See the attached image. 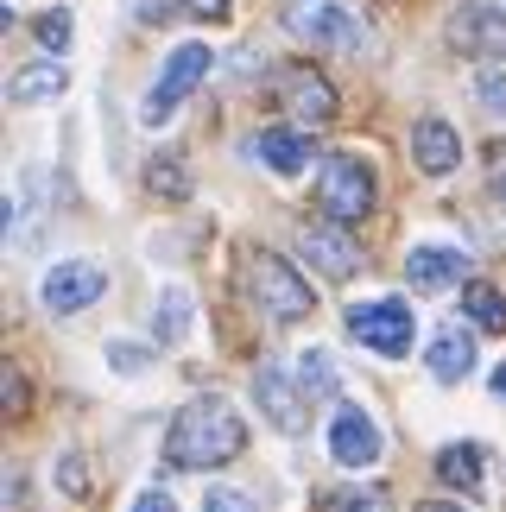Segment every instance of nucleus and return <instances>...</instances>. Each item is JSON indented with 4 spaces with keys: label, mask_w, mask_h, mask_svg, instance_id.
<instances>
[{
    "label": "nucleus",
    "mask_w": 506,
    "mask_h": 512,
    "mask_svg": "<svg viewBox=\"0 0 506 512\" xmlns=\"http://www.w3.org/2000/svg\"><path fill=\"white\" fill-rule=\"evenodd\" d=\"M247 449V424L228 399H190L165 430V462L171 468H222Z\"/></svg>",
    "instance_id": "nucleus-1"
},
{
    "label": "nucleus",
    "mask_w": 506,
    "mask_h": 512,
    "mask_svg": "<svg viewBox=\"0 0 506 512\" xmlns=\"http://www.w3.org/2000/svg\"><path fill=\"white\" fill-rule=\"evenodd\" d=\"M285 32L323 51H374V26L355 0H285Z\"/></svg>",
    "instance_id": "nucleus-2"
},
{
    "label": "nucleus",
    "mask_w": 506,
    "mask_h": 512,
    "mask_svg": "<svg viewBox=\"0 0 506 512\" xmlns=\"http://www.w3.org/2000/svg\"><path fill=\"white\" fill-rule=\"evenodd\" d=\"M247 291H253V304H260L272 323H304L310 310H317V291H310V279H304L291 260L266 253V247L247 253Z\"/></svg>",
    "instance_id": "nucleus-3"
},
{
    "label": "nucleus",
    "mask_w": 506,
    "mask_h": 512,
    "mask_svg": "<svg viewBox=\"0 0 506 512\" xmlns=\"http://www.w3.org/2000/svg\"><path fill=\"white\" fill-rule=\"evenodd\" d=\"M348 336H355L361 348L386 354V361H399V354H412V336H418L412 304H405V298H374V304H355V310H348Z\"/></svg>",
    "instance_id": "nucleus-4"
},
{
    "label": "nucleus",
    "mask_w": 506,
    "mask_h": 512,
    "mask_svg": "<svg viewBox=\"0 0 506 512\" xmlns=\"http://www.w3.org/2000/svg\"><path fill=\"white\" fill-rule=\"evenodd\" d=\"M317 209L329 222H342V228L367 222V209H374V171L361 159H329L317 171Z\"/></svg>",
    "instance_id": "nucleus-5"
},
{
    "label": "nucleus",
    "mask_w": 506,
    "mask_h": 512,
    "mask_svg": "<svg viewBox=\"0 0 506 512\" xmlns=\"http://www.w3.org/2000/svg\"><path fill=\"white\" fill-rule=\"evenodd\" d=\"M203 76H209V45H178V51L165 57V70H159V83H152V95L140 102V121H146V127H165L171 114H178V102L203 83Z\"/></svg>",
    "instance_id": "nucleus-6"
},
{
    "label": "nucleus",
    "mask_w": 506,
    "mask_h": 512,
    "mask_svg": "<svg viewBox=\"0 0 506 512\" xmlns=\"http://www.w3.org/2000/svg\"><path fill=\"white\" fill-rule=\"evenodd\" d=\"M108 291V272L95 260H64L45 272V285H38V304L51 310V317H76V310H89L95 298Z\"/></svg>",
    "instance_id": "nucleus-7"
},
{
    "label": "nucleus",
    "mask_w": 506,
    "mask_h": 512,
    "mask_svg": "<svg viewBox=\"0 0 506 512\" xmlns=\"http://www.w3.org/2000/svg\"><path fill=\"white\" fill-rule=\"evenodd\" d=\"M298 253L323 272V279H355V272H361V241L342 222H304Z\"/></svg>",
    "instance_id": "nucleus-8"
},
{
    "label": "nucleus",
    "mask_w": 506,
    "mask_h": 512,
    "mask_svg": "<svg viewBox=\"0 0 506 512\" xmlns=\"http://www.w3.org/2000/svg\"><path fill=\"white\" fill-rule=\"evenodd\" d=\"M279 102L285 114L298 127H323V121H336V89H329V76H317L310 64H291L279 76Z\"/></svg>",
    "instance_id": "nucleus-9"
},
{
    "label": "nucleus",
    "mask_w": 506,
    "mask_h": 512,
    "mask_svg": "<svg viewBox=\"0 0 506 512\" xmlns=\"http://www.w3.org/2000/svg\"><path fill=\"white\" fill-rule=\"evenodd\" d=\"M329 456L342 468H374L380 462V424L361 405H336V418H329Z\"/></svg>",
    "instance_id": "nucleus-10"
},
{
    "label": "nucleus",
    "mask_w": 506,
    "mask_h": 512,
    "mask_svg": "<svg viewBox=\"0 0 506 512\" xmlns=\"http://www.w3.org/2000/svg\"><path fill=\"white\" fill-rule=\"evenodd\" d=\"M253 399H260V411H266V418L279 424V430H304V399H310V392L291 380L285 367H272V361H266L260 373H253Z\"/></svg>",
    "instance_id": "nucleus-11"
},
{
    "label": "nucleus",
    "mask_w": 506,
    "mask_h": 512,
    "mask_svg": "<svg viewBox=\"0 0 506 512\" xmlns=\"http://www.w3.org/2000/svg\"><path fill=\"white\" fill-rule=\"evenodd\" d=\"M462 272H469V253L462 247L424 241V247L405 253V279H412V291H450V285H462Z\"/></svg>",
    "instance_id": "nucleus-12"
},
{
    "label": "nucleus",
    "mask_w": 506,
    "mask_h": 512,
    "mask_svg": "<svg viewBox=\"0 0 506 512\" xmlns=\"http://www.w3.org/2000/svg\"><path fill=\"white\" fill-rule=\"evenodd\" d=\"M412 159H418V171L450 177V171L462 165V140H456V127H450V121H418V127H412Z\"/></svg>",
    "instance_id": "nucleus-13"
},
{
    "label": "nucleus",
    "mask_w": 506,
    "mask_h": 512,
    "mask_svg": "<svg viewBox=\"0 0 506 512\" xmlns=\"http://www.w3.org/2000/svg\"><path fill=\"white\" fill-rule=\"evenodd\" d=\"M253 159H260L266 171H279V177H298L310 165V140L298 127H260L253 133Z\"/></svg>",
    "instance_id": "nucleus-14"
},
{
    "label": "nucleus",
    "mask_w": 506,
    "mask_h": 512,
    "mask_svg": "<svg viewBox=\"0 0 506 512\" xmlns=\"http://www.w3.org/2000/svg\"><path fill=\"white\" fill-rule=\"evenodd\" d=\"M424 361H431L437 380H462V373H475V336L462 323H443L431 336V354H424Z\"/></svg>",
    "instance_id": "nucleus-15"
},
{
    "label": "nucleus",
    "mask_w": 506,
    "mask_h": 512,
    "mask_svg": "<svg viewBox=\"0 0 506 512\" xmlns=\"http://www.w3.org/2000/svg\"><path fill=\"white\" fill-rule=\"evenodd\" d=\"M450 38H456V51L500 57V51H506V19H500L494 7H475V13H462L456 26H450Z\"/></svg>",
    "instance_id": "nucleus-16"
},
{
    "label": "nucleus",
    "mask_w": 506,
    "mask_h": 512,
    "mask_svg": "<svg viewBox=\"0 0 506 512\" xmlns=\"http://www.w3.org/2000/svg\"><path fill=\"white\" fill-rule=\"evenodd\" d=\"M437 481H443V487H462V494H475V487L488 481V456H481L475 443H450V449L437 456Z\"/></svg>",
    "instance_id": "nucleus-17"
},
{
    "label": "nucleus",
    "mask_w": 506,
    "mask_h": 512,
    "mask_svg": "<svg viewBox=\"0 0 506 512\" xmlns=\"http://www.w3.org/2000/svg\"><path fill=\"white\" fill-rule=\"evenodd\" d=\"M70 89V76H64V64H26V70H13V83H7V95L19 108H32V102H51V95H64Z\"/></svg>",
    "instance_id": "nucleus-18"
},
{
    "label": "nucleus",
    "mask_w": 506,
    "mask_h": 512,
    "mask_svg": "<svg viewBox=\"0 0 506 512\" xmlns=\"http://www.w3.org/2000/svg\"><path fill=\"white\" fill-rule=\"evenodd\" d=\"M190 291L184 285H165L159 291V310H152V336H159V348H171V342H184L190 336Z\"/></svg>",
    "instance_id": "nucleus-19"
},
{
    "label": "nucleus",
    "mask_w": 506,
    "mask_h": 512,
    "mask_svg": "<svg viewBox=\"0 0 506 512\" xmlns=\"http://www.w3.org/2000/svg\"><path fill=\"white\" fill-rule=\"evenodd\" d=\"M462 310H469V323L488 329V336H500V329H506V298H500L494 285H481V279L462 285Z\"/></svg>",
    "instance_id": "nucleus-20"
},
{
    "label": "nucleus",
    "mask_w": 506,
    "mask_h": 512,
    "mask_svg": "<svg viewBox=\"0 0 506 512\" xmlns=\"http://www.w3.org/2000/svg\"><path fill=\"white\" fill-rule=\"evenodd\" d=\"M298 386L310 392V399H329V392H336V361H329L323 348H304L298 354Z\"/></svg>",
    "instance_id": "nucleus-21"
},
{
    "label": "nucleus",
    "mask_w": 506,
    "mask_h": 512,
    "mask_svg": "<svg viewBox=\"0 0 506 512\" xmlns=\"http://www.w3.org/2000/svg\"><path fill=\"white\" fill-rule=\"evenodd\" d=\"M146 184L159 190V196H171V203H184V196H190V165L178 159V152H165V159H152Z\"/></svg>",
    "instance_id": "nucleus-22"
},
{
    "label": "nucleus",
    "mask_w": 506,
    "mask_h": 512,
    "mask_svg": "<svg viewBox=\"0 0 506 512\" xmlns=\"http://www.w3.org/2000/svg\"><path fill=\"white\" fill-rule=\"evenodd\" d=\"M32 32H38V45H45V51H70L76 19H70L64 7H51V13H38V19H32Z\"/></svg>",
    "instance_id": "nucleus-23"
},
{
    "label": "nucleus",
    "mask_w": 506,
    "mask_h": 512,
    "mask_svg": "<svg viewBox=\"0 0 506 512\" xmlns=\"http://www.w3.org/2000/svg\"><path fill=\"white\" fill-rule=\"evenodd\" d=\"M475 95H481V108H488L494 121H506V70H500V64L475 70Z\"/></svg>",
    "instance_id": "nucleus-24"
},
{
    "label": "nucleus",
    "mask_w": 506,
    "mask_h": 512,
    "mask_svg": "<svg viewBox=\"0 0 506 512\" xmlns=\"http://www.w3.org/2000/svg\"><path fill=\"white\" fill-rule=\"evenodd\" d=\"M317 512H386L380 494H361V487H336V494H323Z\"/></svg>",
    "instance_id": "nucleus-25"
},
{
    "label": "nucleus",
    "mask_w": 506,
    "mask_h": 512,
    "mask_svg": "<svg viewBox=\"0 0 506 512\" xmlns=\"http://www.w3.org/2000/svg\"><path fill=\"white\" fill-rule=\"evenodd\" d=\"M203 512H260L247 494H235V487H209L203 494Z\"/></svg>",
    "instance_id": "nucleus-26"
},
{
    "label": "nucleus",
    "mask_w": 506,
    "mask_h": 512,
    "mask_svg": "<svg viewBox=\"0 0 506 512\" xmlns=\"http://www.w3.org/2000/svg\"><path fill=\"white\" fill-rule=\"evenodd\" d=\"M0 399H7V411H13V418L26 411V380H19V367H7V380H0Z\"/></svg>",
    "instance_id": "nucleus-27"
},
{
    "label": "nucleus",
    "mask_w": 506,
    "mask_h": 512,
    "mask_svg": "<svg viewBox=\"0 0 506 512\" xmlns=\"http://www.w3.org/2000/svg\"><path fill=\"white\" fill-rule=\"evenodd\" d=\"M108 361L121 367V373H140L146 367V348H127V342H108Z\"/></svg>",
    "instance_id": "nucleus-28"
},
{
    "label": "nucleus",
    "mask_w": 506,
    "mask_h": 512,
    "mask_svg": "<svg viewBox=\"0 0 506 512\" xmlns=\"http://www.w3.org/2000/svg\"><path fill=\"white\" fill-rule=\"evenodd\" d=\"M184 13H197V19H209V26H222L228 19V0H178Z\"/></svg>",
    "instance_id": "nucleus-29"
},
{
    "label": "nucleus",
    "mask_w": 506,
    "mask_h": 512,
    "mask_svg": "<svg viewBox=\"0 0 506 512\" xmlns=\"http://www.w3.org/2000/svg\"><path fill=\"white\" fill-rule=\"evenodd\" d=\"M64 487H70V494H89V475H83V456H64Z\"/></svg>",
    "instance_id": "nucleus-30"
},
{
    "label": "nucleus",
    "mask_w": 506,
    "mask_h": 512,
    "mask_svg": "<svg viewBox=\"0 0 506 512\" xmlns=\"http://www.w3.org/2000/svg\"><path fill=\"white\" fill-rule=\"evenodd\" d=\"M133 512H178V506H171V494H159V487H146V494L133 500Z\"/></svg>",
    "instance_id": "nucleus-31"
},
{
    "label": "nucleus",
    "mask_w": 506,
    "mask_h": 512,
    "mask_svg": "<svg viewBox=\"0 0 506 512\" xmlns=\"http://www.w3.org/2000/svg\"><path fill=\"white\" fill-rule=\"evenodd\" d=\"M171 13V0H140V19H146V26H152V19H165Z\"/></svg>",
    "instance_id": "nucleus-32"
},
{
    "label": "nucleus",
    "mask_w": 506,
    "mask_h": 512,
    "mask_svg": "<svg viewBox=\"0 0 506 512\" xmlns=\"http://www.w3.org/2000/svg\"><path fill=\"white\" fill-rule=\"evenodd\" d=\"M412 512H469V506H456V500H424V506H412Z\"/></svg>",
    "instance_id": "nucleus-33"
},
{
    "label": "nucleus",
    "mask_w": 506,
    "mask_h": 512,
    "mask_svg": "<svg viewBox=\"0 0 506 512\" xmlns=\"http://www.w3.org/2000/svg\"><path fill=\"white\" fill-rule=\"evenodd\" d=\"M488 386H494V399H506V361L494 367V380H488Z\"/></svg>",
    "instance_id": "nucleus-34"
},
{
    "label": "nucleus",
    "mask_w": 506,
    "mask_h": 512,
    "mask_svg": "<svg viewBox=\"0 0 506 512\" xmlns=\"http://www.w3.org/2000/svg\"><path fill=\"white\" fill-rule=\"evenodd\" d=\"M494 7H506V0H494Z\"/></svg>",
    "instance_id": "nucleus-35"
}]
</instances>
